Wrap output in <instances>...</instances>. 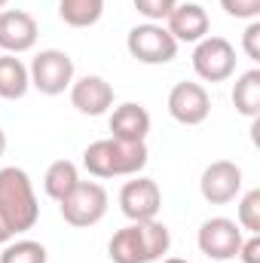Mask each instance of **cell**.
<instances>
[{"instance_id":"obj_14","label":"cell","mask_w":260,"mask_h":263,"mask_svg":"<svg viewBox=\"0 0 260 263\" xmlns=\"http://www.w3.org/2000/svg\"><path fill=\"white\" fill-rule=\"evenodd\" d=\"M208 12L199 3H178L165 18V31L178 43H199L202 37H208Z\"/></svg>"},{"instance_id":"obj_22","label":"cell","mask_w":260,"mask_h":263,"mask_svg":"<svg viewBox=\"0 0 260 263\" xmlns=\"http://www.w3.org/2000/svg\"><path fill=\"white\" fill-rule=\"evenodd\" d=\"M135 3V9L147 18V22H165L169 18V12L178 6V0H132Z\"/></svg>"},{"instance_id":"obj_9","label":"cell","mask_w":260,"mask_h":263,"mask_svg":"<svg viewBox=\"0 0 260 263\" xmlns=\"http://www.w3.org/2000/svg\"><path fill=\"white\" fill-rule=\"evenodd\" d=\"M169 114L181 126H202L211 114V95L202 83H175L169 92Z\"/></svg>"},{"instance_id":"obj_19","label":"cell","mask_w":260,"mask_h":263,"mask_svg":"<svg viewBox=\"0 0 260 263\" xmlns=\"http://www.w3.org/2000/svg\"><path fill=\"white\" fill-rule=\"evenodd\" d=\"M104 12V0H59V15L70 28H92Z\"/></svg>"},{"instance_id":"obj_20","label":"cell","mask_w":260,"mask_h":263,"mask_svg":"<svg viewBox=\"0 0 260 263\" xmlns=\"http://www.w3.org/2000/svg\"><path fill=\"white\" fill-rule=\"evenodd\" d=\"M0 263H46V248L34 239H18V242H6Z\"/></svg>"},{"instance_id":"obj_21","label":"cell","mask_w":260,"mask_h":263,"mask_svg":"<svg viewBox=\"0 0 260 263\" xmlns=\"http://www.w3.org/2000/svg\"><path fill=\"white\" fill-rule=\"evenodd\" d=\"M242 230H248L251 236H260V190H248L239 202V220Z\"/></svg>"},{"instance_id":"obj_25","label":"cell","mask_w":260,"mask_h":263,"mask_svg":"<svg viewBox=\"0 0 260 263\" xmlns=\"http://www.w3.org/2000/svg\"><path fill=\"white\" fill-rule=\"evenodd\" d=\"M242 263H260V236H251V239H242V248L236 254Z\"/></svg>"},{"instance_id":"obj_5","label":"cell","mask_w":260,"mask_h":263,"mask_svg":"<svg viewBox=\"0 0 260 263\" xmlns=\"http://www.w3.org/2000/svg\"><path fill=\"white\" fill-rule=\"evenodd\" d=\"M62 217L65 223L77 227V230H86V227H95L104 214H107V190L98 184V181H80L62 202Z\"/></svg>"},{"instance_id":"obj_17","label":"cell","mask_w":260,"mask_h":263,"mask_svg":"<svg viewBox=\"0 0 260 263\" xmlns=\"http://www.w3.org/2000/svg\"><path fill=\"white\" fill-rule=\"evenodd\" d=\"M233 107L242 117L257 120V114H260V70L257 67L245 70L236 80V86H233Z\"/></svg>"},{"instance_id":"obj_10","label":"cell","mask_w":260,"mask_h":263,"mask_svg":"<svg viewBox=\"0 0 260 263\" xmlns=\"http://www.w3.org/2000/svg\"><path fill=\"white\" fill-rule=\"evenodd\" d=\"M159 208H162V193H159V184L153 178L132 175V181L123 184V190H120V211L129 217L132 223L156 220Z\"/></svg>"},{"instance_id":"obj_4","label":"cell","mask_w":260,"mask_h":263,"mask_svg":"<svg viewBox=\"0 0 260 263\" xmlns=\"http://www.w3.org/2000/svg\"><path fill=\"white\" fill-rule=\"evenodd\" d=\"M126 49L135 62L141 65H169L178 55V40L165 31L159 22H144L135 25L126 37Z\"/></svg>"},{"instance_id":"obj_2","label":"cell","mask_w":260,"mask_h":263,"mask_svg":"<svg viewBox=\"0 0 260 263\" xmlns=\"http://www.w3.org/2000/svg\"><path fill=\"white\" fill-rule=\"evenodd\" d=\"M147 165V144L101 138L83 150V168L92 178H132Z\"/></svg>"},{"instance_id":"obj_24","label":"cell","mask_w":260,"mask_h":263,"mask_svg":"<svg viewBox=\"0 0 260 263\" xmlns=\"http://www.w3.org/2000/svg\"><path fill=\"white\" fill-rule=\"evenodd\" d=\"M242 49L251 62H260V22H251L242 34Z\"/></svg>"},{"instance_id":"obj_15","label":"cell","mask_w":260,"mask_h":263,"mask_svg":"<svg viewBox=\"0 0 260 263\" xmlns=\"http://www.w3.org/2000/svg\"><path fill=\"white\" fill-rule=\"evenodd\" d=\"M110 138L117 141H129V144H138V141H147V132H150V114L147 107L135 104V101H126L120 107H114L110 114Z\"/></svg>"},{"instance_id":"obj_27","label":"cell","mask_w":260,"mask_h":263,"mask_svg":"<svg viewBox=\"0 0 260 263\" xmlns=\"http://www.w3.org/2000/svg\"><path fill=\"white\" fill-rule=\"evenodd\" d=\"M3 153H6V132L0 129V156H3Z\"/></svg>"},{"instance_id":"obj_13","label":"cell","mask_w":260,"mask_h":263,"mask_svg":"<svg viewBox=\"0 0 260 263\" xmlns=\"http://www.w3.org/2000/svg\"><path fill=\"white\" fill-rule=\"evenodd\" d=\"M70 104L86 117H101L114 107V86L104 77L86 73L70 83Z\"/></svg>"},{"instance_id":"obj_29","label":"cell","mask_w":260,"mask_h":263,"mask_svg":"<svg viewBox=\"0 0 260 263\" xmlns=\"http://www.w3.org/2000/svg\"><path fill=\"white\" fill-rule=\"evenodd\" d=\"M6 3H9V0H0V9H3V6H6Z\"/></svg>"},{"instance_id":"obj_23","label":"cell","mask_w":260,"mask_h":263,"mask_svg":"<svg viewBox=\"0 0 260 263\" xmlns=\"http://www.w3.org/2000/svg\"><path fill=\"white\" fill-rule=\"evenodd\" d=\"M224 12L233 18H245V22H257L260 15V0H220Z\"/></svg>"},{"instance_id":"obj_3","label":"cell","mask_w":260,"mask_h":263,"mask_svg":"<svg viewBox=\"0 0 260 263\" xmlns=\"http://www.w3.org/2000/svg\"><path fill=\"white\" fill-rule=\"evenodd\" d=\"M0 214L6 217V223L12 227L15 236L34 230V223L40 217V202L34 193V184H31L28 172L18 165L0 168Z\"/></svg>"},{"instance_id":"obj_1","label":"cell","mask_w":260,"mask_h":263,"mask_svg":"<svg viewBox=\"0 0 260 263\" xmlns=\"http://www.w3.org/2000/svg\"><path fill=\"white\" fill-rule=\"evenodd\" d=\"M172 248V233L159 220L129 223L107 242V257L114 263H156Z\"/></svg>"},{"instance_id":"obj_6","label":"cell","mask_w":260,"mask_h":263,"mask_svg":"<svg viewBox=\"0 0 260 263\" xmlns=\"http://www.w3.org/2000/svg\"><path fill=\"white\" fill-rule=\"evenodd\" d=\"M193 70L205 83H224L236 73V46L227 37H202L193 49Z\"/></svg>"},{"instance_id":"obj_11","label":"cell","mask_w":260,"mask_h":263,"mask_svg":"<svg viewBox=\"0 0 260 263\" xmlns=\"http://www.w3.org/2000/svg\"><path fill=\"white\" fill-rule=\"evenodd\" d=\"M199 190L202 199L211 202V205H227L242 193V168L230 159H217L211 162L205 172H202V181H199Z\"/></svg>"},{"instance_id":"obj_16","label":"cell","mask_w":260,"mask_h":263,"mask_svg":"<svg viewBox=\"0 0 260 263\" xmlns=\"http://www.w3.org/2000/svg\"><path fill=\"white\" fill-rule=\"evenodd\" d=\"M28 89H31L28 67L22 65L15 55L3 52V55H0V98H6V101H18V98H25Z\"/></svg>"},{"instance_id":"obj_28","label":"cell","mask_w":260,"mask_h":263,"mask_svg":"<svg viewBox=\"0 0 260 263\" xmlns=\"http://www.w3.org/2000/svg\"><path fill=\"white\" fill-rule=\"evenodd\" d=\"M162 263H190V260H184V257H165Z\"/></svg>"},{"instance_id":"obj_30","label":"cell","mask_w":260,"mask_h":263,"mask_svg":"<svg viewBox=\"0 0 260 263\" xmlns=\"http://www.w3.org/2000/svg\"><path fill=\"white\" fill-rule=\"evenodd\" d=\"M227 263H233V260H227Z\"/></svg>"},{"instance_id":"obj_7","label":"cell","mask_w":260,"mask_h":263,"mask_svg":"<svg viewBox=\"0 0 260 263\" xmlns=\"http://www.w3.org/2000/svg\"><path fill=\"white\" fill-rule=\"evenodd\" d=\"M31 86L43 95H62L73 83V59L62 49H43L28 67Z\"/></svg>"},{"instance_id":"obj_12","label":"cell","mask_w":260,"mask_h":263,"mask_svg":"<svg viewBox=\"0 0 260 263\" xmlns=\"http://www.w3.org/2000/svg\"><path fill=\"white\" fill-rule=\"evenodd\" d=\"M37 34H40V25L31 12H25V9H3L0 12V49L3 52L18 55V52L34 49Z\"/></svg>"},{"instance_id":"obj_18","label":"cell","mask_w":260,"mask_h":263,"mask_svg":"<svg viewBox=\"0 0 260 263\" xmlns=\"http://www.w3.org/2000/svg\"><path fill=\"white\" fill-rule=\"evenodd\" d=\"M77 184H80V172H77V165H73L70 159H59V162H52V165L46 168L43 190H46V196H49V199L62 202V199L77 187Z\"/></svg>"},{"instance_id":"obj_8","label":"cell","mask_w":260,"mask_h":263,"mask_svg":"<svg viewBox=\"0 0 260 263\" xmlns=\"http://www.w3.org/2000/svg\"><path fill=\"white\" fill-rule=\"evenodd\" d=\"M242 227L230 217H211L199 227V236H196V245L199 251L208 257V260L227 263L236 260L239 248H242Z\"/></svg>"},{"instance_id":"obj_26","label":"cell","mask_w":260,"mask_h":263,"mask_svg":"<svg viewBox=\"0 0 260 263\" xmlns=\"http://www.w3.org/2000/svg\"><path fill=\"white\" fill-rule=\"evenodd\" d=\"M12 236H15V233H12V227H9V223H6V217L0 214V245L12 242Z\"/></svg>"}]
</instances>
